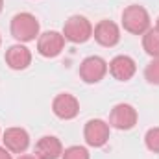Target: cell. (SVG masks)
<instances>
[{"label": "cell", "instance_id": "3957f363", "mask_svg": "<svg viewBox=\"0 0 159 159\" xmlns=\"http://www.w3.org/2000/svg\"><path fill=\"white\" fill-rule=\"evenodd\" d=\"M91 35H93V26L85 17L74 15L65 22L63 37L67 41H70V43H85Z\"/></svg>", "mask_w": 159, "mask_h": 159}, {"label": "cell", "instance_id": "ba28073f", "mask_svg": "<svg viewBox=\"0 0 159 159\" xmlns=\"http://www.w3.org/2000/svg\"><path fill=\"white\" fill-rule=\"evenodd\" d=\"M63 44H65V37L61 34L46 32L37 41V50H39L41 56H44V57H56L63 50Z\"/></svg>", "mask_w": 159, "mask_h": 159}, {"label": "cell", "instance_id": "30bf717a", "mask_svg": "<svg viewBox=\"0 0 159 159\" xmlns=\"http://www.w3.org/2000/svg\"><path fill=\"white\" fill-rule=\"evenodd\" d=\"M2 141H4V144H6V148H7L9 152H13V154H22V152H26V148L30 146V137H28V133H26L24 129H20V128H9V129H6Z\"/></svg>", "mask_w": 159, "mask_h": 159}, {"label": "cell", "instance_id": "9a60e30c", "mask_svg": "<svg viewBox=\"0 0 159 159\" xmlns=\"http://www.w3.org/2000/svg\"><path fill=\"white\" fill-rule=\"evenodd\" d=\"M63 159H89V152L83 146H70L65 150Z\"/></svg>", "mask_w": 159, "mask_h": 159}, {"label": "cell", "instance_id": "ac0fdd59", "mask_svg": "<svg viewBox=\"0 0 159 159\" xmlns=\"http://www.w3.org/2000/svg\"><path fill=\"white\" fill-rule=\"evenodd\" d=\"M0 159H11V154L7 148H0Z\"/></svg>", "mask_w": 159, "mask_h": 159}, {"label": "cell", "instance_id": "5b68a950", "mask_svg": "<svg viewBox=\"0 0 159 159\" xmlns=\"http://www.w3.org/2000/svg\"><path fill=\"white\" fill-rule=\"evenodd\" d=\"M137 122V111L129 104H119L109 115V126L117 129H131Z\"/></svg>", "mask_w": 159, "mask_h": 159}, {"label": "cell", "instance_id": "7c38bea8", "mask_svg": "<svg viewBox=\"0 0 159 159\" xmlns=\"http://www.w3.org/2000/svg\"><path fill=\"white\" fill-rule=\"evenodd\" d=\"M6 61H7V65H9L13 70H22V69H26V67L30 65L32 54H30V50H28L26 46L15 44V46H11V48L6 52Z\"/></svg>", "mask_w": 159, "mask_h": 159}, {"label": "cell", "instance_id": "7a4b0ae2", "mask_svg": "<svg viewBox=\"0 0 159 159\" xmlns=\"http://www.w3.org/2000/svg\"><path fill=\"white\" fill-rule=\"evenodd\" d=\"M11 34L22 43L34 41L39 34V22L32 13H19L11 20Z\"/></svg>", "mask_w": 159, "mask_h": 159}, {"label": "cell", "instance_id": "6da1fadb", "mask_svg": "<svg viewBox=\"0 0 159 159\" xmlns=\"http://www.w3.org/2000/svg\"><path fill=\"white\" fill-rule=\"evenodd\" d=\"M122 26L129 34L143 35L150 30V17L148 11L141 6H129L122 13Z\"/></svg>", "mask_w": 159, "mask_h": 159}, {"label": "cell", "instance_id": "8fae6325", "mask_svg": "<svg viewBox=\"0 0 159 159\" xmlns=\"http://www.w3.org/2000/svg\"><path fill=\"white\" fill-rule=\"evenodd\" d=\"M137 67H135V61L129 57V56H117L111 63H109V72L111 76L119 81H128L135 74Z\"/></svg>", "mask_w": 159, "mask_h": 159}, {"label": "cell", "instance_id": "4fadbf2b", "mask_svg": "<svg viewBox=\"0 0 159 159\" xmlns=\"http://www.w3.org/2000/svg\"><path fill=\"white\" fill-rule=\"evenodd\" d=\"M61 156V143L56 137H41L35 144L37 159H57Z\"/></svg>", "mask_w": 159, "mask_h": 159}, {"label": "cell", "instance_id": "8992f818", "mask_svg": "<svg viewBox=\"0 0 159 159\" xmlns=\"http://www.w3.org/2000/svg\"><path fill=\"white\" fill-rule=\"evenodd\" d=\"M109 139V124H106L104 120H89L85 124V141L89 146L100 148L107 143Z\"/></svg>", "mask_w": 159, "mask_h": 159}, {"label": "cell", "instance_id": "5bb4252c", "mask_svg": "<svg viewBox=\"0 0 159 159\" xmlns=\"http://www.w3.org/2000/svg\"><path fill=\"white\" fill-rule=\"evenodd\" d=\"M143 46H144L146 54H150V56H154V57H159V30L157 28L148 30V32L144 34Z\"/></svg>", "mask_w": 159, "mask_h": 159}, {"label": "cell", "instance_id": "52a82bcc", "mask_svg": "<svg viewBox=\"0 0 159 159\" xmlns=\"http://www.w3.org/2000/svg\"><path fill=\"white\" fill-rule=\"evenodd\" d=\"M52 109H54L56 117H59V119H63V120H70V119H74V117L78 115L80 104L72 94L63 93V94H57V96L54 98Z\"/></svg>", "mask_w": 159, "mask_h": 159}, {"label": "cell", "instance_id": "9c48e42d", "mask_svg": "<svg viewBox=\"0 0 159 159\" xmlns=\"http://www.w3.org/2000/svg\"><path fill=\"white\" fill-rule=\"evenodd\" d=\"M94 39L102 46H115L120 41L119 26L111 20H100L94 26Z\"/></svg>", "mask_w": 159, "mask_h": 159}, {"label": "cell", "instance_id": "44dd1931", "mask_svg": "<svg viewBox=\"0 0 159 159\" xmlns=\"http://www.w3.org/2000/svg\"><path fill=\"white\" fill-rule=\"evenodd\" d=\"M157 30H159V19H157Z\"/></svg>", "mask_w": 159, "mask_h": 159}, {"label": "cell", "instance_id": "e0dca14e", "mask_svg": "<svg viewBox=\"0 0 159 159\" xmlns=\"http://www.w3.org/2000/svg\"><path fill=\"white\" fill-rule=\"evenodd\" d=\"M146 146L152 152L159 154V128H154L146 133Z\"/></svg>", "mask_w": 159, "mask_h": 159}, {"label": "cell", "instance_id": "ffe728a7", "mask_svg": "<svg viewBox=\"0 0 159 159\" xmlns=\"http://www.w3.org/2000/svg\"><path fill=\"white\" fill-rule=\"evenodd\" d=\"M0 11H2V0H0Z\"/></svg>", "mask_w": 159, "mask_h": 159}, {"label": "cell", "instance_id": "277c9868", "mask_svg": "<svg viewBox=\"0 0 159 159\" xmlns=\"http://www.w3.org/2000/svg\"><path fill=\"white\" fill-rule=\"evenodd\" d=\"M106 72H107V63L98 56H91V57L83 59V63L80 67V76L87 83H98L106 76Z\"/></svg>", "mask_w": 159, "mask_h": 159}, {"label": "cell", "instance_id": "2e32d148", "mask_svg": "<svg viewBox=\"0 0 159 159\" xmlns=\"http://www.w3.org/2000/svg\"><path fill=\"white\" fill-rule=\"evenodd\" d=\"M144 74H146V80H148L150 83H156V85H159V57H156V59H154V61L146 67Z\"/></svg>", "mask_w": 159, "mask_h": 159}, {"label": "cell", "instance_id": "d6986e66", "mask_svg": "<svg viewBox=\"0 0 159 159\" xmlns=\"http://www.w3.org/2000/svg\"><path fill=\"white\" fill-rule=\"evenodd\" d=\"M19 159H37L35 156H20Z\"/></svg>", "mask_w": 159, "mask_h": 159}]
</instances>
